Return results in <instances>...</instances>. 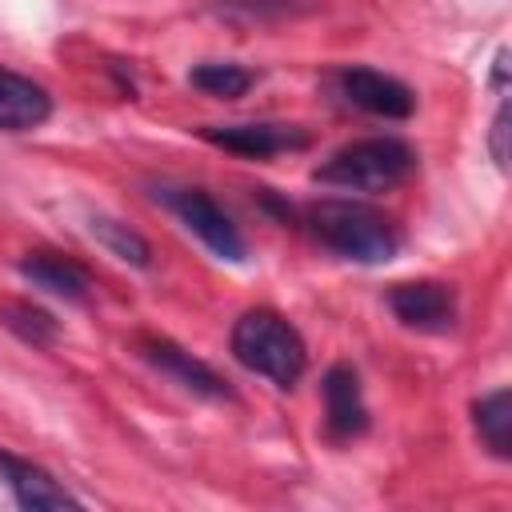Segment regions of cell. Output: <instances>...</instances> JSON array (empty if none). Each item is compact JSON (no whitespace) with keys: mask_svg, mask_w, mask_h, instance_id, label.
Instances as JSON below:
<instances>
[{"mask_svg":"<svg viewBox=\"0 0 512 512\" xmlns=\"http://www.w3.org/2000/svg\"><path fill=\"white\" fill-rule=\"evenodd\" d=\"M304 224L328 252L356 264H384L400 248L396 224L364 200H316L304 208Z\"/></svg>","mask_w":512,"mask_h":512,"instance_id":"1","label":"cell"},{"mask_svg":"<svg viewBox=\"0 0 512 512\" xmlns=\"http://www.w3.org/2000/svg\"><path fill=\"white\" fill-rule=\"evenodd\" d=\"M232 356L264 376L276 388H292L304 368H308V344L296 332V324H288L280 312L272 308H248L236 324H232Z\"/></svg>","mask_w":512,"mask_h":512,"instance_id":"2","label":"cell"},{"mask_svg":"<svg viewBox=\"0 0 512 512\" xmlns=\"http://www.w3.org/2000/svg\"><path fill=\"white\" fill-rule=\"evenodd\" d=\"M416 172V152L396 136H364L336 148L312 176L348 192H392Z\"/></svg>","mask_w":512,"mask_h":512,"instance_id":"3","label":"cell"},{"mask_svg":"<svg viewBox=\"0 0 512 512\" xmlns=\"http://www.w3.org/2000/svg\"><path fill=\"white\" fill-rule=\"evenodd\" d=\"M156 200L168 204V212L220 260L228 264H244L248 260V244L240 236V228L232 224V216L200 188H160Z\"/></svg>","mask_w":512,"mask_h":512,"instance_id":"4","label":"cell"},{"mask_svg":"<svg viewBox=\"0 0 512 512\" xmlns=\"http://www.w3.org/2000/svg\"><path fill=\"white\" fill-rule=\"evenodd\" d=\"M336 92L352 108H360L368 116H384V120H404L416 108V92L404 80H396L380 68H364V64L340 68L336 72Z\"/></svg>","mask_w":512,"mask_h":512,"instance_id":"5","label":"cell"},{"mask_svg":"<svg viewBox=\"0 0 512 512\" xmlns=\"http://www.w3.org/2000/svg\"><path fill=\"white\" fill-rule=\"evenodd\" d=\"M388 308L404 328L416 332H448L456 324V292L440 280H404L392 284Z\"/></svg>","mask_w":512,"mask_h":512,"instance_id":"6","label":"cell"},{"mask_svg":"<svg viewBox=\"0 0 512 512\" xmlns=\"http://www.w3.org/2000/svg\"><path fill=\"white\" fill-rule=\"evenodd\" d=\"M208 144L224 148V152H236L244 160H268V156H280V152H296L308 144V132L296 128V124H272V120H260V124H212L200 132Z\"/></svg>","mask_w":512,"mask_h":512,"instance_id":"7","label":"cell"},{"mask_svg":"<svg viewBox=\"0 0 512 512\" xmlns=\"http://www.w3.org/2000/svg\"><path fill=\"white\" fill-rule=\"evenodd\" d=\"M140 356H144L156 372H164L172 384H180L184 392H192V396H204V400H228V396H232L228 380H224L212 364L196 360L192 352H184V348L172 344V340L144 336V340H140Z\"/></svg>","mask_w":512,"mask_h":512,"instance_id":"8","label":"cell"},{"mask_svg":"<svg viewBox=\"0 0 512 512\" xmlns=\"http://www.w3.org/2000/svg\"><path fill=\"white\" fill-rule=\"evenodd\" d=\"M0 484L16 496L20 508H32V512H56V508H80V500L56 484L52 472H44L40 464L24 460V456H12L0 448Z\"/></svg>","mask_w":512,"mask_h":512,"instance_id":"9","label":"cell"},{"mask_svg":"<svg viewBox=\"0 0 512 512\" xmlns=\"http://www.w3.org/2000/svg\"><path fill=\"white\" fill-rule=\"evenodd\" d=\"M324 424H328V436L336 440H352L368 428V404H364V392H360V376L352 364H332L324 372Z\"/></svg>","mask_w":512,"mask_h":512,"instance_id":"10","label":"cell"},{"mask_svg":"<svg viewBox=\"0 0 512 512\" xmlns=\"http://www.w3.org/2000/svg\"><path fill=\"white\" fill-rule=\"evenodd\" d=\"M52 116V96L32 76L0 68V132H32Z\"/></svg>","mask_w":512,"mask_h":512,"instance_id":"11","label":"cell"},{"mask_svg":"<svg viewBox=\"0 0 512 512\" xmlns=\"http://www.w3.org/2000/svg\"><path fill=\"white\" fill-rule=\"evenodd\" d=\"M20 276L40 288V292H52L60 300H84L88 288H92V276L84 264H76L72 256H60V252H28L20 260Z\"/></svg>","mask_w":512,"mask_h":512,"instance_id":"12","label":"cell"},{"mask_svg":"<svg viewBox=\"0 0 512 512\" xmlns=\"http://www.w3.org/2000/svg\"><path fill=\"white\" fill-rule=\"evenodd\" d=\"M472 424L496 460L512 456V392L508 388H492L488 396H480L472 404Z\"/></svg>","mask_w":512,"mask_h":512,"instance_id":"13","label":"cell"},{"mask_svg":"<svg viewBox=\"0 0 512 512\" xmlns=\"http://www.w3.org/2000/svg\"><path fill=\"white\" fill-rule=\"evenodd\" d=\"M188 84L200 88L204 96H216V100H236L244 96L252 84H256V72L240 68V64H220V60H208V64H196L188 72Z\"/></svg>","mask_w":512,"mask_h":512,"instance_id":"14","label":"cell"},{"mask_svg":"<svg viewBox=\"0 0 512 512\" xmlns=\"http://www.w3.org/2000/svg\"><path fill=\"white\" fill-rule=\"evenodd\" d=\"M88 232H92L116 260H124V264H132V268H148V264H152L148 240H144L140 232H132L128 224L108 220V216H92V220H88Z\"/></svg>","mask_w":512,"mask_h":512,"instance_id":"15","label":"cell"},{"mask_svg":"<svg viewBox=\"0 0 512 512\" xmlns=\"http://www.w3.org/2000/svg\"><path fill=\"white\" fill-rule=\"evenodd\" d=\"M0 320L20 336V340H28V344H36V348H48L52 340H56V320L44 312V308H32V304H24V300H4L0 304Z\"/></svg>","mask_w":512,"mask_h":512,"instance_id":"16","label":"cell"},{"mask_svg":"<svg viewBox=\"0 0 512 512\" xmlns=\"http://www.w3.org/2000/svg\"><path fill=\"white\" fill-rule=\"evenodd\" d=\"M488 148H492V160L500 168H508V104H504V96H500V108H496V120H492Z\"/></svg>","mask_w":512,"mask_h":512,"instance_id":"17","label":"cell"}]
</instances>
